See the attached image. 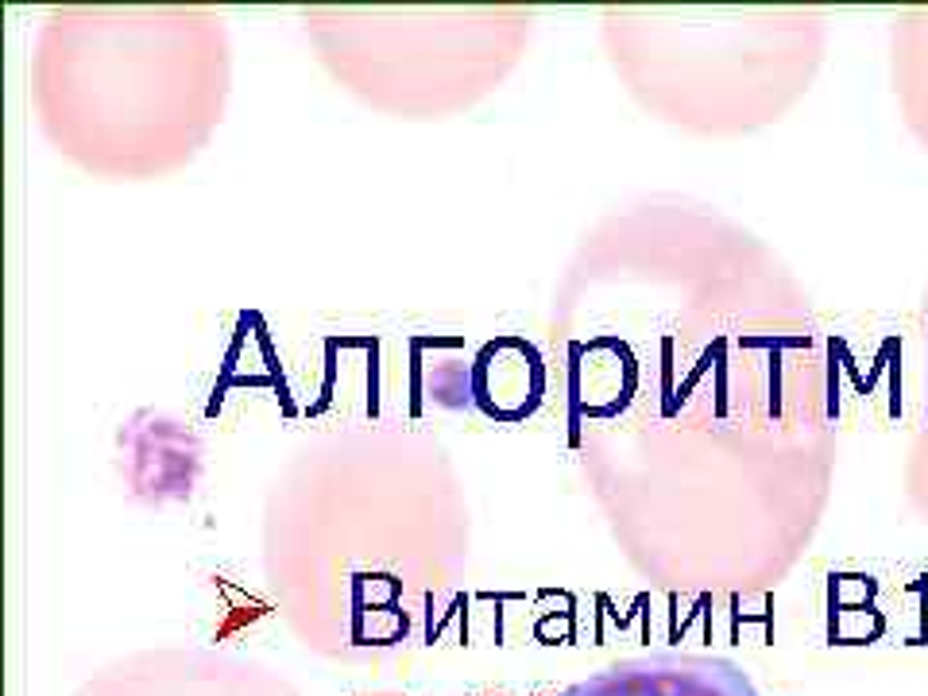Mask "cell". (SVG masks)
<instances>
[{"label":"cell","mask_w":928,"mask_h":696,"mask_svg":"<svg viewBox=\"0 0 928 696\" xmlns=\"http://www.w3.org/2000/svg\"><path fill=\"white\" fill-rule=\"evenodd\" d=\"M565 696H758V689L727 662L646 658L604 669Z\"/></svg>","instance_id":"6da1fadb"}]
</instances>
